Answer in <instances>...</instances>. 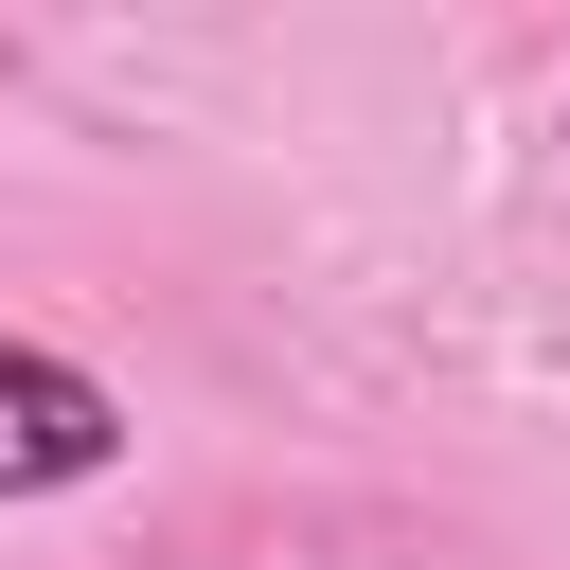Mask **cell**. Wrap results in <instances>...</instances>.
<instances>
[{"label":"cell","mask_w":570,"mask_h":570,"mask_svg":"<svg viewBox=\"0 0 570 570\" xmlns=\"http://www.w3.org/2000/svg\"><path fill=\"white\" fill-rule=\"evenodd\" d=\"M107 463H125L107 374H71L53 338H0V499H71V481H107Z\"/></svg>","instance_id":"obj_1"}]
</instances>
